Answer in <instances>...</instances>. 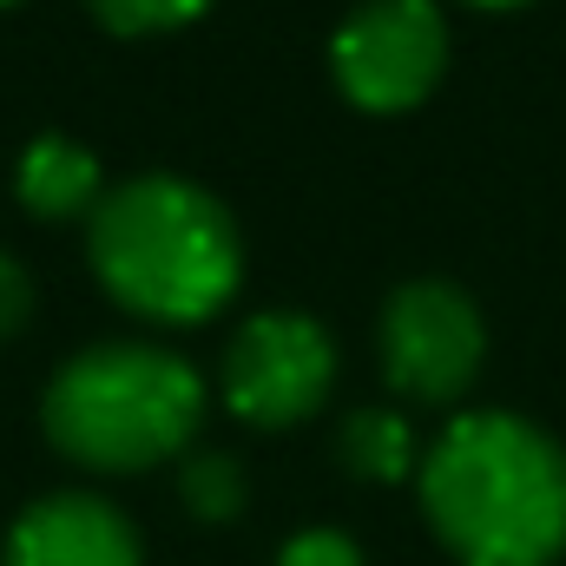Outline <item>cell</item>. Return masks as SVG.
<instances>
[{"instance_id": "obj_3", "label": "cell", "mask_w": 566, "mask_h": 566, "mask_svg": "<svg viewBox=\"0 0 566 566\" xmlns=\"http://www.w3.org/2000/svg\"><path fill=\"white\" fill-rule=\"evenodd\" d=\"M40 422L66 461L99 474H139L198 441L205 382L185 356L158 343H93L46 382Z\"/></svg>"}, {"instance_id": "obj_5", "label": "cell", "mask_w": 566, "mask_h": 566, "mask_svg": "<svg viewBox=\"0 0 566 566\" xmlns=\"http://www.w3.org/2000/svg\"><path fill=\"white\" fill-rule=\"evenodd\" d=\"M329 66L349 106L409 113L448 73V20L434 0H363L329 40Z\"/></svg>"}, {"instance_id": "obj_6", "label": "cell", "mask_w": 566, "mask_h": 566, "mask_svg": "<svg viewBox=\"0 0 566 566\" xmlns=\"http://www.w3.org/2000/svg\"><path fill=\"white\" fill-rule=\"evenodd\" d=\"M218 389L231 416L251 428H290L323 409L336 389V343L316 316L303 310H264L224 343Z\"/></svg>"}, {"instance_id": "obj_10", "label": "cell", "mask_w": 566, "mask_h": 566, "mask_svg": "<svg viewBox=\"0 0 566 566\" xmlns=\"http://www.w3.org/2000/svg\"><path fill=\"white\" fill-rule=\"evenodd\" d=\"M178 494H185V507H191L198 521H231V514L244 507V461L224 454V448H205V454L185 461Z\"/></svg>"}, {"instance_id": "obj_1", "label": "cell", "mask_w": 566, "mask_h": 566, "mask_svg": "<svg viewBox=\"0 0 566 566\" xmlns=\"http://www.w3.org/2000/svg\"><path fill=\"white\" fill-rule=\"evenodd\" d=\"M416 488L461 566H554L566 554V448L527 416L481 409L448 422Z\"/></svg>"}, {"instance_id": "obj_2", "label": "cell", "mask_w": 566, "mask_h": 566, "mask_svg": "<svg viewBox=\"0 0 566 566\" xmlns=\"http://www.w3.org/2000/svg\"><path fill=\"white\" fill-rule=\"evenodd\" d=\"M86 258L106 296L145 323H205L244 283V238L231 211L178 171L106 185L86 218Z\"/></svg>"}, {"instance_id": "obj_15", "label": "cell", "mask_w": 566, "mask_h": 566, "mask_svg": "<svg viewBox=\"0 0 566 566\" xmlns=\"http://www.w3.org/2000/svg\"><path fill=\"white\" fill-rule=\"evenodd\" d=\"M0 7H13V0H0Z\"/></svg>"}, {"instance_id": "obj_13", "label": "cell", "mask_w": 566, "mask_h": 566, "mask_svg": "<svg viewBox=\"0 0 566 566\" xmlns=\"http://www.w3.org/2000/svg\"><path fill=\"white\" fill-rule=\"evenodd\" d=\"M27 316H33V277H27V264H20V258H7V251H0V343H7V336H20V329H27Z\"/></svg>"}, {"instance_id": "obj_8", "label": "cell", "mask_w": 566, "mask_h": 566, "mask_svg": "<svg viewBox=\"0 0 566 566\" xmlns=\"http://www.w3.org/2000/svg\"><path fill=\"white\" fill-rule=\"evenodd\" d=\"M13 191L20 205L40 218V224H66V218H93L99 198H106V171L86 145L73 139H33L20 171H13Z\"/></svg>"}, {"instance_id": "obj_12", "label": "cell", "mask_w": 566, "mask_h": 566, "mask_svg": "<svg viewBox=\"0 0 566 566\" xmlns=\"http://www.w3.org/2000/svg\"><path fill=\"white\" fill-rule=\"evenodd\" d=\"M277 566H363V547L343 527H303V534L283 541Z\"/></svg>"}, {"instance_id": "obj_7", "label": "cell", "mask_w": 566, "mask_h": 566, "mask_svg": "<svg viewBox=\"0 0 566 566\" xmlns=\"http://www.w3.org/2000/svg\"><path fill=\"white\" fill-rule=\"evenodd\" d=\"M7 566H145L133 521L99 494H46L33 501L13 534Z\"/></svg>"}, {"instance_id": "obj_4", "label": "cell", "mask_w": 566, "mask_h": 566, "mask_svg": "<svg viewBox=\"0 0 566 566\" xmlns=\"http://www.w3.org/2000/svg\"><path fill=\"white\" fill-rule=\"evenodd\" d=\"M376 349H382V376H389L396 396L454 402V396L474 389V376L488 363V323H481V310L461 283L416 277L382 303Z\"/></svg>"}, {"instance_id": "obj_11", "label": "cell", "mask_w": 566, "mask_h": 566, "mask_svg": "<svg viewBox=\"0 0 566 566\" xmlns=\"http://www.w3.org/2000/svg\"><path fill=\"white\" fill-rule=\"evenodd\" d=\"M86 7H93V20L113 27V33H165V27L198 20L211 0H86Z\"/></svg>"}, {"instance_id": "obj_9", "label": "cell", "mask_w": 566, "mask_h": 566, "mask_svg": "<svg viewBox=\"0 0 566 566\" xmlns=\"http://www.w3.org/2000/svg\"><path fill=\"white\" fill-rule=\"evenodd\" d=\"M343 468L363 481H409L416 474V434L389 409H356L343 422Z\"/></svg>"}, {"instance_id": "obj_14", "label": "cell", "mask_w": 566, "mask_h": 566, "mask_svg": "<svg viewBox=\"0 0 566 566\" xmlns=\"http://www.w3.org/2000/svg\"><path fill=\"white\" fill-rule=\"evenodd\" d=\"M468 7H527V0H468Z\"/></svg>"}]
</instances>
